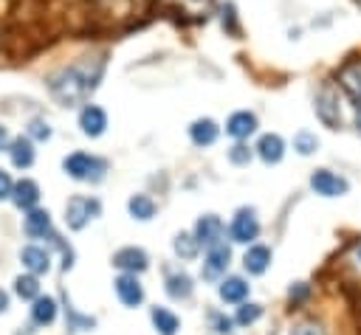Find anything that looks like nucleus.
<instances>
[{
  "label": "nucleus",
  "instance_id": "f257e3e1",
  "mask_svg": "<svg viewBox=\"0 0 361 335\" xmlns=\"http://www.w3.org/2000/svg\"><path fill=\"white\" fill-rule=\"evenodd\" d=\"M102 70H104V59L102 56H82L79 62L54 70L45 79V84H48V93L62 107H76L96 90V84L102 79Z\"/></svg>",
  "mask_w": 361,
  "mask_h": 335
},
{
  "label": "nucleus",
  "instance_id": "f03ea898",
  "mask_svg": "<svg viewBox=\"0 0 361 335\" xmlns=\"http://www.w3.org/2000/svg\"><path fill=\"white\" fill-rule=\"evenodd\" d=\"M62 169H65V175L73 177V180H90V183H96V180L104 177L107 163H104L102 158L90 155V152H71V155L62 160Z\"/></svg>",
  "mask_w": 361,
  "mask_h": 335
},
{
  "label": "nucleus",
  "instance_id": "7ed1b4c3",
  "mask_svg": "<svg viewBox=\"0 0 361 335\" xmlns=\"http://www.w3.org/2000/svg\"><path fill=\"white\" fill-rule=\"evenodd\" d=\"M316 115L327 129H338L341 127V99H338V87L333 82H324L319 96H316Z\"/></svg>",
  "mask_w": 361,
  "mask_h": 335
},
{
  "label": "nucleus",
  "instance_id": "20e7f679",
  "mask_svg": "<svg viewBox=\"0 0 361 335\" xmlns=\"http://www.w3.org/2000/svg\"><path fill=\"white\" fill-rule=\"evenodd\" d=\"M338 87L350 96L355 107V127L361 129V59H347L338 70Z\"/></svg>",
  "mask_w": 361,
  "mask_h": 335
},
{
  "label": "nucleus",
  "instance_id": "39448f33",
  "mask_svg": "<svg viewBox=\"0 0 361 335\" xmlns=\"http://www.w3.org/2000/svg\"><path fill=\"white\" fill-rule=\"evenodd\" d=\"M99 211H102L99 200L76 194V197H71V200H68V206H65V222H68V228L79 231V228H85L93 217H99Z\"/></svg>",
  "mask_w": 361,
  "mask_h": 335
},
{
  "label": "nucleus",
  "instance_id": "423d86ee",
  "mask_svg": "<svg viewBox=\"0 0 361 335\" xmlns=\"http://www.w3.org/2000/svg\"><path fill=\"white\" fill-rule=\"evenodd\" d=\"M228 234H231L234 242H243V245L254 242V239L259 236V220H257L254 208H240V211L234 214V220H231Z\"/></svg>",
  "mask_w": 361,
  "mask_h": 335
},
{
  "label": "nucleus",
  "instance_id": "0eeeda50",
  "mask_svg": "<svg viewBox=\"0 0 361 335\" xmlns=\"http://www.w3.org/2000/svg\"><path fill=\"white\" fill-rule=\"evenodd\" d=\"M310 186H313V191L322 194V197H341V194H347V189H350V183H347L341 175L330 172V169H316V172L310 175Z\"/></svg>",
  "mask_w": 361,
  "mask_h": 335
},
{
  "label": "nucleus",
  "instance_id": "6e6552de",
  "mask_svg": "<svg viewBox=\"0 0 361 335\" xmlns=\"http://www.w3.org/2000/svg\"><path fill=\"white\" fill-rule=\"evenodd\" d=\"M79 129L87 135V138H99L104 129H107V113L99 107V104H85L79 110Z\"/></svg>",
  "mask_w": 361,
  "mask_h": 335
},
{
  "label": "nucleus",
  "instance_id": "1a4fd4ad",
  "mask_svg": "<svg viewBox=\"0 0 361 335\" xmlns=\"http://www.w3.org/2000/svg\"><path fill=\"white\" fill-rule=\"evenodd\" d=\"M226 132H228L231 138H237V141H245L248 135L257 132V115L248 113V110H237V113H231L228 121H226Z\"/></svg>",
  "mask_w": 361,
  "mask_h": 335
},
{
  "label": "nucleus",
  "instance_id": "9d476101",
  "mask_svg": "<svg viewBox=\"0 0 361 335\" xmlns=\"http://www.w3.org/2000/svg\"><path fill=\"white\" fill-rule=\"evenodd\" d=\"M116 296L124 307H138L144 301V290H141L135 273H124V276L116 279Z\"/></svg>",
  "mask_w": 361,
  "mask_h": 335
},
{
  "label": "nucleus",
  "instance_id": "9b49d317",
  "mask_svg": "<svg viewBox=\"0 0 361 335\" xmlns=\"http://www.w3.org/2000/svg\"><path fill=\"white\" fill-rule=\"evenodd\" d=\"M228 262H231V251H228L226 245H220V242L212 245L209 253H206V262H203V276H206V279L223 276L226 267H228Z\"/></svg>",
  "mask_w": 361,
  "mask_h": 335
},
{
  "label": "nucleus",
  "instance_id": "f8f14e48",
  "mask_svg": "<svg viewBox=\"0 0 361 335\" xmlns=\"http://www.w3.org/2000/svg\"><path fill=\"white\" fill-rule=\"evenodd\" d=\"M113 265L118 270H127V273H141V270H147L149 262H147V253L141 248H121L113 253Z\"/></svg>",
  "mask_w": 361,
  "mask_h": 335
},
{
  "label": "nucleus",
  "instance_id": "ddd939ff",
  "mask_svg": "<svg viewBox=\"0 0 361 335\" xmlns=\"http://www.w3.org/2000/svg\"><path fill=\"white\" fill-rule=\"evenodd\" d=\"M338 267L347 279H353L355 284H361V239L350 242L344 248V253L338 256Z\"/></svg>",
  "mask_w": 361,
  "mask_h": 335
},
{
  "label": "nucleus",
  "instance_id": "4468645a",
  "mask_svg": "<svg viewBox=\"0 0 361 335\" xmlns=\"http://www.w3.org/2000/svg\"><path fill=\"white\" fill-rule=\"evenodd\" d=\"M195 236H197V242H200V245H206V248L217 245V242H220V236H223V222H220V217H214V214L200 217V220H197V225H195Z\"/></svg>",
  "mask_w": 361,
  "mask_h": 335
},
{
  "label": "nucleus",
  "instance_id": "2eb2a0df",
  "mask_svg": "<svg viewBox=\"0 0 361 335\" xmlns=\"http://www.w3.org/2000/svg\"><path fill=\"white\" fill-rule=\"evenodd\" d=\"M257 155L265 160V163H279L282 155H285V141L276 135V132H265L259 141H257Z\"/></svg>",
  "mask_w": 361,
  "mask_h": 335
},
{
  "label": "nucleus",
  "instance_id": "dca6fc26",
  "mask_svg": "<svg viewBox=\"0 0 361 335\" xmlns=\"http://www.w3.org/2000/svg\"><path fill=\"white\" fill-rule=\"evenodd\" d=\"M217 135H220V127L212 118H197L189 127V138H192L195 146H212L217 141Z\"/></svg>",
  "mask_w": 361,
  "mask_h": 335
},
{
  "label": "nucleus",
  "instance_id": "f3484780",
  "mask_svg": "<svg viewBox=\"0 0 361 335\" xmlns=\"http://www.w3.org/2000/svg\"><path fill=\"white\" fill-rule=\"evenodd\" d=\"M11 200H14V206L17 208H25V211H31L37 203H39V186L34 183V180H20V183H14V189H11Z\"/></svg>",
  "mask_w": 361,
  "mask_h": 335
},
{
  "label": "nucleus",
  "instance_id": "a211bd4d",
  "mask_svg": "<svg viewBox=\"0 0 361 335\" xmlns=\"http://www.w3.org/2000/svg\"><path fill=\"white\" fill-rule=\"evenodd\" d=\"M8 155H11V163L17 169H28L34 163V144H31V138H23V135L14 138L8 144Z\"/></svg>",
  "mask_w": 361,
  "mask_h": 335
},
{
  "label": "nucleus",
  "instance_id": "6ab92c4d",
  "mask_svg": "<svg viewBox=\"0 0 361 335\" xmlns=\"http://www.w3.org/2000/svg\"><path fill=\"white\" fill-rule=\"evenodd\" d=\"M20 259H23V265H25V267H28L34 276L48 273V267H51V256H48V251H42V248H37V245L23 248Z\"/></svg>",
  "mask_w": 361,
  "mask_h": 335
},
{
  "label": "nucleus",
  "instance_id": "aec40b11",
  "mask_svg": "<svg viewBox=\"0 0 361 335\" xmlns=\"http://www.w3.org/2000/svg\"><path fill=\"white\" fill-rule=\"evenodd\" d=\"M243 265H245L248 273L259 276V273H265L268 265H271V251H268L265 245H251V248L245 251V256H243Z\"/></svg>",
  "mask_w": 361,
  "mask_h": 335
},
{
  "label": "nucleus",
  "instance_id": "412c9836",
  "mask_svg": "<svg viewBox=\"0 0 361 335\" xmlns=\"http://www.w3.org/2000/svg\"><path fill=\"white\" fill-rule=\"evenodd\" d=\"M25 234L39 239V236H51V214L42 208H31L25 217Z\"/></svg>",
  "mask_w": 361,
  "mask_h": 335
},
{
  "label": "nucleus",
  "instance_id": "4be33fe9",
  "mask_svg": "<svg viewBox=\"0 0 361 335\" xmlns=\"http://www.w3.org/2000/svg\"><path fill=\"white\" fill-rule=\"evenodd\" d=\"M245 296H248V282H245V279H240V276H228V279L220 282V298H223V301L240 304Z\"/></svg>",
  "mask_w": 361,
  "mask_h": 335
},
{
  "label": "nucleus",
  "instance_id": "5701e85b",
  "mask_svg": "<svg viewBox=\"0 0 361 335\" xmlns=\"http://www.w3.org/2000/svg\"><path fill=\"white\" fill-rule=\"evenodd\" d=\"M31 318H34V324H54V318H56V301L51 298V296H37L34 298V307H31Z\"/></svg>",
  "mask_w": 361,
  "mask_h": 335
},
{
  "label": "nucleus",
  "instance_id": "b1692460",
  "mask_svg": "<svg viewBox=\"0 0 361 335\" xmlns=\"http://www.w3.org/2000/svg\"><path fill=\"white\" fill-rule=\"evenodd\" d=\"M166 293H169V298H175V301L189 298V296H192V279H189L186 273H172V276H166Z\"/></svg>",
  "mask_w": 361,
  "mask_h": 335
},
{
  "label": "nucleus",
  "instance_id": "393cba45",
  "mask_svg": "<svg viewBox=\"0 0 361 335\" xmlns=\"http://www.w3.org/2000/svg\"><path fill=\"white\" fill-rule=\"evenodd\" d=\"M127 208H130V214H133L135 220H141V222L155 217V203H152V197H147V194H133L130 203H127Z\"/></svg>",
  "mask_w": 361,
  "mask_h": 335
},
{
  "label": "nucleus",
  "instance_id": "a878e982",
  "mask_svg": "<svg viewBox=\"0 0 361 335\" xmlns=\"http://www.w3.org/2000/svg\"><path fill=\"white\" fill-rule=\"evenodd\" d=\"M152 324H155V329L161 332V335H175L178 332V315L175 312H169V310H164V307H155L152 310Z\"/></svg>",
  "mask_w": 361,
  "mask_h": 335
},
{
  "label": "nucleus",
  "instance_id": "bb28decb",
  "mask_svg": "<svg viewBox=\"0 0 361 335\" xmlns=\"http://www.w3.org/2000/svg\"><path fill=\"white\" fill-rule=\"evenodd\" d=\"M197 251H200V242H197L195 234H178V236H175V253H178L180 259H195Z\"/></svg>",
  "mask_w": 361,
  "mask_h": 335
},
{
  "label": "nucleus",
  "instance_id": "cd10ccee",
  "mask_svg": "<svg viewBox=\"0 0 361 335\" xmlns=\"http://www.w3.org/2000/svg\"><path fill=\"white\" fill-rule=\"evenodd\" d=\"M220 25H223V31H226V34H231V37H237V34H240L237 6H234V3H223V6H220Z\"/></svg>",
  "mask_w": 361,
  "mask_h": 335
},
{
  "label": "nucleus",
  "instance_id": "c85d7f7f",
  "mask_svg": "<svg viewBox=\"0 0 361 335\" xmlns=\"http://www.w3.org/2000/svg\"><path fill=\"white\" fill-rule=\"evenodd\" d=\"M14 290H17V296H20V298L34 301V298L39 296V282H37V276H17Z\"/></svg>",
  "mask_w": 361,
  "mask_h": 335
},
{
  "label": "nucleus",
  "instance_id": "c756f323",
  "mask_svg": "<svg viewBox=\"0 0 361 335\" xmlns=\"http://www.w3.org/2000/svg\"><path fill=\"white\" fill-rule=\"evenodd\" d=\"M293 149H296L299 155H313V152L319 149V138H316L313 132L302 129V132L293 135Z\"/></svg>",
  "mask_w": 361,
  "mask_h": 335
},
{
  "label": "nucleus",
  "instance_id": "7c9ffc66",
  "mask_svg": "<svg viewBox=\"0 0 361 335\" xmlns=\"http://www.w3.org/2000/svg\"><path fill=\"white\" fill-rule=\"evenodd\" d=\"M180 14H195V17H206L212 0H175Z\"/></svg>",
  "mask_w": 361,
  "mask_h": 335
},
{
  "label": "nucleus",
  "instance_id": "2f4dec72",
  "mask_svg": "<svg viewBox=\"0 0 361 335\" xmlns=\"http://www.w3.org/2000/svg\"><path fill=\"white\" fill-rule=\"evenodd\" d=\"M251 158H254V152H251V146H245L243 141L228 149V160H231L234 166H245V163H251Z\"/></svg>",
  "mask_w": 361,
  "mask_h": 335
},
{
  "label": "nucleus",
  "instance_id": "473e14b6",
  "mask_svg": "<svg viewBox=\"0 0 361 335\" xmlns=\"http://www.w3.org/2000/svg\"><path fill=\"white\" fill-rule=\"evenodd\" d=\"M28 135H31L34 141H48V138H51V124H48L45 118H34V121L28 124Z\"/></svg>",
  "mask_w": 361,
  "mask_h": 335
},
{
  "label": "nucleus",
  "instance_id": "72a5a7b5",
  "mask_svg": "<svg viewBox=\"0 0 361 335\" xmlns=\"http://www.w3.org/2000/svg\"><path fill=\"white\" fill-rule=\"evenodd\" d=\"M259 315H262V307L259 304H243L237 310V324H254Z\"/></svg>",
  "mask_w": 361,
  "mask_h": 335
},
{
  "label": "nucleus",
  "instance_id": "f704fd0d",
  "mask_svg": "<svg viewBox=\"0 0 361 335\" xmlns=\"http://www.w3.org/2000/svg\"><path fill=\"white\" fill-rule=\"evenodd\" d=\"M290 335H327V329H324L319 321H302V324L293 327Z\"/></svg>",
  "mask_w": 361,
  "mask_h": 335
},
{
  "label": "nucleus",
  "instance_id": "c9c22d12",
  "mask_svg": "<svg viewBox=\"0 0 361 335\" xmlns=\"http://www.w3.org/2000/svg\"><path fill=\"white\" fill-rule=\"evenodd\" d=\"M288 296H290V301L296 304V301H302V298H307V296H310V287H307L305 282H299V284H293V287L288 290Z\"/></svg>",
  "mask_w": 361,
  "mask_h": 335
},
{
  "label": "nucleus",
  "instance_id": "e433bc0d",
  "mask_svg": "<svg viewBox=\"0 0 361 335\" xmlns=\"http://www.w3.org/2000/svg\"><path fill=\"white\" fill-rule=\"evenodd\" d=\"M212 324H214V329L217 332H231V318H226V315H220V312H212Z\"/></svg>",
  "mask_w": 361,
  "mask_h": 335
},
{
  "label": "nucleus",
  "instance_id": "4c0bfd02",
  "mask_svg": "<svg viewBox=\"0 0 361 335\" xmlns=\"http://www.w3.org/2000/svg\"><path fill=\"white\" fill-rule=\"evenodd\" d=\"M11 189H14V183H11L8 172H3V169H0V200L11 197Z\"/></svg>",
  "mask_w": 361,
  "mask_h": 335
},
{
  "label": "nucleus",
  "instance_id": "58836bf2",
  "mask_svg": "<svg viewBox=\"0 0 361 335\" xmlns=\"http://www.w3.org/2000/svg\"><path fill=\"white\" fill-rule=\"evenodd\" d=\"M8 144H11V138H8V129L0 124V149H8Z\"/></svg>",
  "mask_w": 361,
  "mask_h": 335
},
{
  "label": "nucleus",
  "instance_id": "ea45409f",
  "mask_svg": "<svg viewBox=\"0 0 361 335\" xmlns=\"http://www.w3.org/2000/svg\"><path fill=\"white\" fill-rule=\"evenodd\" d=\"M6 310H8V296L0 290V312H6Z\"/></svg>",
  "mask_w": 361,
  "mask_h": 335
},
{
  "label": "nucleus",
  "instance_id": "a19ab883",
  "mask_svg": "<svg viewBox=\"0 0 361 335\" xmlns=\"http://www.w3.org/2000/svg\"><path fill=\"white\" fill-rule=\"evenodd\" d=\"M358 3H361V0H358Z\"/></svg>",
  "mask_w": 361,
  "mask_h": 335
}]
</instances>
